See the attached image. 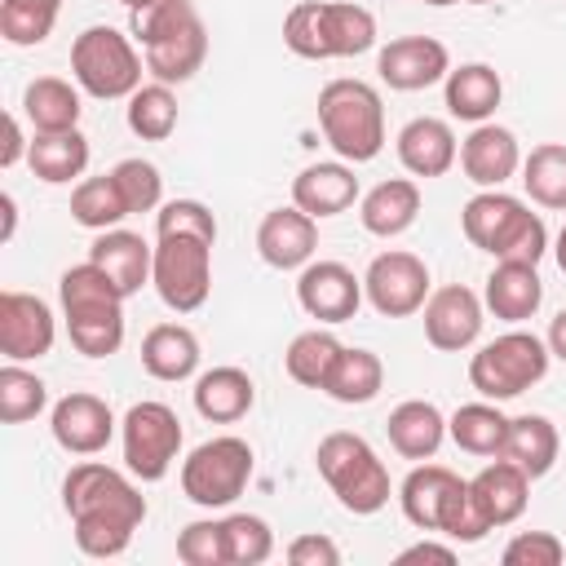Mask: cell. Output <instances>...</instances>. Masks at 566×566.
Returning <instances> with one entry per match:
<instances>
[{
    "mask_svg": "<svg viewBox=\"0 0 566 566\" xmlns=\"http://www.w3.org/2000/svg\"><path fill=\"white\" fill-rule=\"evenodd\" d=\"M177 557H181L186 566H230V562H226V526L212 522V517L181 526V535H177Z\"/></svg>",
    "mask_w": 566,
    "mask_h": 566,
    "instance_id": "f6af8a7d",
    "label": "cell"
},
{
    "mask_svg": "<svg viewBox=\"0 0 566 566\" xmlns=\"http://www.w3.org/2000/svg\"><path fill=\"white\" fill-rule=\"evenodd\" d=\"M128 128L142 137V142H164L172 137L177 128V97H172V84H142L133 97H128Z\"/></svg>",
    "mask_w": 566,
    "mask_h": 566,
    "instance_id": "ab89813d",
    "label": "cell"
},
{
    "mask_svg": "<svg viewBox=\"0 0 566 566\" xmlns=\"http://www.w3.org/2000/svg\"><path fill=\"white\" fill-rule=\"evenodd\" d=\"M464 4H486V0H464Z\"/></svg>",
    "mask_w": 566,
    "mask_h": 566,
    "instance_id": "6f0895ef",
    "label": "cell"
},
{
    "mask_svg": "<svg viewBox=\"0 0 566 566\" xmlns=\"http://www.w3.org/2000/svg\"><path fill=\"white\" fill-rule=\"evenodd\" d=\"M544 340H548V354L566 363V310H562V314L548 323V336H544Z\"/></svg>",
    "mask_w": 566,
    "mask_h": 566,
    "instance_id": "816d5d0a",
    "label": "cell"
},
{
    "mask_svg": "<svg viewBox=\"0 0 566 566\" xmlns=\"http://www.w3.org/2000/svg\"><path fill=\"white\" fill-rule=\"evenodd\" d=\"M358 199V177L349 164L340 159H318V164H305L296 177H292V203L301 212H310L314 221L323 217H340L345 208H354Z\"/></svg>",
    "mask_w": 566,
    "mask_h": 566,
    "instance_id": "7402d4cb",
    "label": "cell"
},
{
    "mask_svg": "<svg viewBox=\"0 0 566 566\" xmlns=\"http://www.w3.org/2000/svg\"><path fill=\"white\" fill-rule=\"evenodd\" d=\"M199 358V336L186 323H159L142 336V367L155 380H190Z\"/></svg>",
    "mask_w": 566,
    "mask_h": 566,
    "instance_id": "f546056e",
    "label": "cell"
},
{
    "mask_svg": "<svg viewBox=\"0 0 566 566\" xmlns=\"http://www.w3.org/2000/svg\"><path fill=\"white\" fill-rule=\"evenodd\" d=\"M80 111H84L80 93L57 75H40L22 93V115L31 119L35 133H71V128H80Z\"/></svg>",
    "mask_w": 566,
    "mask_h": 566,
    "instance_id": "d6a6232c",
    "label": "cell"
},
{
    "mask_svg": "<svg viewBox=\"0 0 566 566\" xmlns=\"http://www.w3.org/2000/svg\"><path fill=\"white\" fill-rule=\"evenodd\" d=\"M504 566H562L566 562V548L553 531H522L504 544L500 553Z\"/></svg>",
    "mask_w": 566,
    "mask_h": 566,
    "instance_id": "7dc6e473",
    "label": "cell"
},
{
    "mask_svg": "<svg viewBox=\"0 0 566 566\" xmlns=\"http://www.w3.org/2000/svg\"><path fill=\"white\" fill-rule=\"evenodd\" d=\"M398 562H442V566H451V562H455V548H451V544H433V539H420V544L402 548V553H398Z\"/></svg>",
    "mask_w": 566,
    "mask_h": 566,
    "instance_id": "f907efd6",
    "label": "cell"
},
{
    "mask_svg": "<svg viewBox=\"0 0 566 566\" xmlns=\"http://www.w3.org/2000/svg\"><path fill=\"white\" fill-rule=\"evenodd\" d=\"M283 44L296 57H358L376 44V18L354 0H296L283 18Z\"/></svg>",
    "mask_w": 566,
    "mask_h": 566,
    "instance_id": "277c9868",
    "label": "cell"
},
{
    "mask_svg": "<svg viewBox=\"0 0 566 566\" xmlns=\"http://www.w3.org/2000/svg\"><path fill=\"white\" fill-rule=\"evenodd\" d=\"M557 451H562V438H557V424L548 416H513L509 420L504 460H513L531 482L557 464Z\"/></svg>",
    "mask_w": 566,
    "mask_h": 566,
    "instance_id": "1f68e13d",
    "label": "cell"
},
{
    "mask_svg": "<svg viewBox=\"0 0 566 566\" xmlns=\"http://www.w3.org/2000/svg\"><path fill=\"white\" fill-rule=\"evenodd\" d=\"M62 509L71 513L84 557H119L146 522V495L111 464L84 460L62 478Z\"/></svg>",
    "mask_w": 566,
    "mask_h": 566,
    "instance_id": "6da1fadb",
    "label": "cell"
},
{
    "mask_svg": "<svg viewBox=\"0 0 566 566\" xmlns=\"http://www.w3.org/2000/svg\"><path fill=\"white\" fill-rule=\"evenodd\" d=\"M57 13H62V0H0V35L18 49L44 44L53 35Z\"/></svg>",
    "mask_w": 566,
    "mask_h": 566,
    "instance_id": "60d3db41",
    "label": "cell"
},
{
    "mask_svg": "<svg viewBox=\"0 0 566 566\" xmlns=\"http://www.w3.org/2000/svg\"><path fill=\"white\" fill-rule=\"evenodd\" d=\"M442 84H447V111L464 124H486L504 97V84H500L495 66H486V62L451 66Z\"/></svg>",
    "mask_w": 566,
    "mask_h": 566,
    "instance_id": "4dcf8cb0",
    "label": "cell"
},
{
    "mask_svg": "<svg viewBox=\"0 0 566 566\" xmlns=\"http://www.w3.org/2000/svg\"><path fill=\"white\" fill-rule=\"evenodd\" d=\"M402 513L420 531H442L455 544H478L491 526L478 517L469 500V482L451 473L447 464H416L398 486Z\"/></svg>",
    "mask_w": 566,
    "mask_h": 566,
    "instance_id": "8992f818",
    "label": "cell"
},
{
    "mask_svg": "<svg viewBox=\"0 0 566 566\" xmlns=\"http://www.w3.org/2000/svg\"><path fill=\"white\" fill-rule=\"evenodd\" d=\"M49 429H53V442L62 451H71V455H97L115 438V416H111V407L97 394L75 389V394H66V398L53 402Z\"/></svg>",
    "mask_w": 566,
    "mask_h": 566,
    "instance_id": "d6986e66",
    "label": "cell"
},
{
    "mask_svg": "<svg viewBox=\"0 0 566 566\" xmlns=\"http://www.w3.org/2000/svg\"><path fill=\"white\" fill-rule=\"evenodd\" d=\"M57 323L35 292H0V354L9 363H31L53 349Z\"/></svg>",
    "mask_w": 566,
    "mask_h": 566,
    "instance_id": "9a60e30c",
    "label": "cell"
},
{
    "mask_svg": "<svg viewBox=\"0 0 566 566\" xmlns=\"http://www.w3.org/2000/svg\"><path fill=\"white\" fill-rule=\"evenodd\" d=\"M447 71H451V53L433 35H398L376 53V75L398 93L429 88L447 80Z\"/></svg>",
    "mask_w": 566,
    "mask_h": 566,
    "instance_id": "2e32d148",
    "label": "cell"
},
{
    "mask_svg": "<svg viewBox=\"0 0 566 566\" xmlns=\"http://www.w3.org/2000/svg\"><path fill=\"white\" fill-rule=\"evenodd\" d=\"M314 464L332 486V495L340 500V509L367 517L389 504V469L363 433H345V429L327 433L314 451Z\"/></svg>",
    "mask_w": 566,
    "mask_h": 566,
    "instance_id": "ba28073f",
    "label": "cell"
},
{
    "mask_svg": "<svg viewBox=\"0 0 566 566\" xmlns=\"http://www.w3.org/2000/svg\"><path fill=\"white\" fill-rule=\"evenodd\" d=\"M142 53L133 49V40L106 22L84 27L71 44V75L88 97L115 102V97H133L142 88Z\"/></svg>",
    "mask_w": 566,
    "mask_h": 566,
    "instance_id": "9c48e42d",
    "label": "cell"
},
{
    "mask_svg": "<svg viewBox=\"0 0 566 566\" xmlns=\"http://www.w3.org/2000/svg\"><path fill=\"white\" fill-rule=\"evenodd\" d=\"M318 128L345 164H367L385 146V106L367 80H327L318 93Z\"/></svg>",
    "mask_w": 566,
    "mask_h": 566,
    "instance_id": "52a82bcc",
    "label": "cell"
},
{
    "mask_svg": "<svg viewBox=\"0 0 566 566\" xmlns=\"http://www.w3.org/2000/svg\"><path fill=\"white\" fill-rule=\"evenodd\" d=\"M22 155H31V142L22 137L18 115H4V146H0V168H13Z\"/></svg>",
    "mask_w": 566,
    "mask_h": 566,
    "instance_id": "681fc988",
    "label": "cell"
},
{
    "mask_svg": "<svg viewBox=\"0 0 566 566\" xmlns=\"http://www.w3.org/2000/svg\"><path fill=\"white\" fill-rule=\"evenodd\" d=\"M150 283L177 314H195L212 292V243L199 234H159Z\"/></svg>",
    "mask_w": 566,
    "mask_h": 566,
    "instance_id": "7c38bea8",
    "label": "cell"
},
{
    "mask_svg": "<svg viewBox=\"0 0 566 566\" xmlns=\"http://www.w3.org/2000/svg\"><path fill=\"white\" fill-rule=\"evenodd\" d=\"M57 296H62V314H66V332L71 345L84 358H111L124 345V292L111 283V274L93 261L71 265L57 279Z\"/></svg>",
    "mask_w": 566,
    "mask_h": 566,
    "instance_id": "7a4b0ae2",
    "label": "cell"
},
{
    "mask_svg": "<svg viewBox=\"0 0 566 566\" xmlns=\"http://www.w3.org/2000/svg\"><path fill=\"white\" fill-rule=\"evenodd\" d=\"M226 526V562L230 566H261L274 553V531L256 513H230L221 517Z\"/></svg>",
    "mask_w": 566,
    "mask_h": 566,
    "instance_id": "7bdbcfd3",
    "label": "cell"
},
{
    "mask_svg": "<svg viewBox=\"0 0 566 566\" xmlns=\"http://www.w3.org/2000/svg\"><path fill=\"white\" fill-rule=\"evenodd\" d=\"M340 354H345V345H340L332 332L310 327V332L292 336V345H287V354H283V367H287V376H292L296 385H305V389H323Z\"/></svg>",
    "mask_w": 566,
    "mask_h": 566,
    "instance_id": "8d00e7d4",
    "label": "cell"
},
{
    "mask_svg": "<svg viewBox=\"0 0 566 566\" xmlns=\"http://www.w3.org/2000/svg\"><path fill=\"white\" fill-rule=\"evenodd\" d=\"M469 500H473L478 517H482L491 531H495V526H509V522H517V517L526 513L531 478H526L513 460L495 455L482 473H473V478H469Z\"/></svg>",
    "mask_w": 566,
    "mask_h": 566,
    "instance_id": "44dd1931",
    "label": "cell"
},
{
    "mask_svg": "<svg viewBox=\"0 0 566 566\" xmlns=\"http://www.w3.org/2000/svg\"><path fill=\"white\" fill-rule=\"evenodd\" d=\"M548 340H539L535 332H504L495 340H486L473 358H469V385L491 398V402H504V398H517L526 394L531 385H539L548 376Z\"/></svg>",
    "mask_w": 566,
    "mask_h": 566,
    "instance_id": "30bf717a",
    "label": "cell"
},
{
    "mask_svg": "<svg viewBox=\"0 0 566 566\" xmlns=\"http://www.w3.org/2000/svg\"><path fill=\"white\" fill-rule=\"evenodd\" d=\"M380 385H385V363H380V354H371V349H349V345H345V354L336 358V367H332L323 394L336 398V402H345V407H358V402H371V398L380 394Z\"/></svg>",
    "mask_w": 566,
    "mask_h": 566,
    "instance_id": "d590c367",
    "label": "cell"
},
{
    "mask_svg": "<svg viewBox=\"0 0 566 566\" xmlns=\"http://www.w3.org/2000/svg\"><path fill=\"white\" fill-rule=\"evenodd\" d=\"M553 256H557V270L566 274V226L557 230V243H553Z\"/></svg>",
    "mask_w": 566,
    "mask_h": 566,
    "instance_id": "db71d44e",
    "label": "cell"
},
{
    "mask_svg": "<svg viewBox=\"0 0 566 566\" xmlns=\"http://www.w3.org/2000/svg\"><path fill=\"white\" fill-rule=\"evenodd\" d=\"M460 226H464V239L473 248L491 252L495 261H531V265H539V256L548 252L544 217L531 212L522 199H513L504 190H478L460 208Z\"/></svg>",
    "mask_w": 566,
    "mask_h": 566,
    "instance_id": "5b68a950",
    "label": "cell"
},
{
    "mask_svg": "<svg viewBox=\"0 0 566 566\" xmlns=\"http://www.w3.org/2000/svg\"><path fill=\"white\" fill-rule=\"evenodd\" d=\"M482 336V301L464 283H447L424 301V340L442 354H460Z\"/></svg>",
    "mask_w": 566,
    "mask_h": 566,
    "instance_id": "ac0fdd59",
    "label": "cell"
},
{
    "mask_svg": "<svg viewBox=\"0 0 566 566\" xmlns=\"http://www.w3.org/2000/svg\"><path fill=\"white\" fill-rule=\"evenodd\" d=\"M460 168L473 186L482 190H500L517 168H522V150L517 137L500 124H473V133L460 146Z\"/></svg>",
    "mask_w": 566,
    "mask_h": 566,
    "instance_id": "603a6c76",
    "label": "cell"
},
{
    "mask_svg": "<svg viewBox=\"0 0 566 566\" xmlns=\"http://www.w3.org/2000/svg\"><path fill=\"white\" fill-rule=\"evenodd\" d=\"M0 208H4V230H0V239H13V221H18V208H13V195H0Z\"/></svg>",
    "mask_w": 566,
    "mask_h": 566,
    "instance_id": "f5cc1de1",
    "label": "cell"
},
{
    "mask_svg": "<svg viewBox=\"0 0 566 566\" xmlns=\"http://www.w3.org/2000/svg\"><path fill=\"white\" fill-rule=\"evenodd\" d=\"M71 217H75V226H84V230H115V226H119L124 217H133V212H128V203H124L115 177L102 172V177H84V181L71 190Z\"/></svg>",
    "mask_w": 566,
    "mask_h": 566,
    "instance_id": "f35d334b",
    "label": "cell"
},
{
    "mask_svg": "<svg viewBox=\"0 0 566 566\" xmlns=\"http://www.w3.org/2000/svg\"><path fill=\"white\" fill-rule=\"evenodd\" d=\"M49 402V389L35 371H27L22 363H9L0 367V420L4 424H22V420H35Z\"/></svg>",
    "mask_w": 566,
    "mask_h": 566,
    "instance_id": "b9f144b4",
    "label": "cell"
},
{
    "mask_svg": "<svg viewBox=\"0 0 566 566\" xmlns=\"http://www.w3.org/2000/svg\"><path fill=\"white\" fill-rule=\"evenodd\" d=\"M155 234H199L217 243V217L199 199H168L155 212Z\"/></svg>",
    "mask_w": 566,
    "mask_h": 566,
    "instance_id": "bcb514c9",
    "label": "cell"
},
{
    "mask_svg": "<svg viewBox=\"0 0 566 566\" xmlns=\"http://www.w3.org/2000/svg\"><path fill=\"white\" fill-rule=\"evenodd\" d=\"M385 429H389V447L402 460H433V451L447 438V416L424 398H407L389 411Z\"/></svg>",
    "mask_w": 566,
    "mask_h": 566,
    "instance_id": "f1b7e54d",
    "label": "cell"
},
{
    "mask_svg": "<svg viewBox=\"0 0 566 566\" xmlns=\"http://www.w3.org/2000/svg\"><path fill=\"white\" fill-rule=\"evenodd\" d=\"M111 177H115V186H119L128 212H150V208H159V199H164V177H159L155 164H146V159H119V164L111 168Z\"/></svg>",
    "mask_w": 566,
    "mask_h": 566,
    "instance_id": "ee69618b",
    "label": "cell"
},
{
    "mask_svg": "<svg viewBox=\"0 0 566 566\" xmlns=\"http://www.w3.org/2000/svg\"><path fill=\"white\" fill-rule=\"evenodd\" d=\"M256 252L274 270H305L318 252V221L310 212H301L296 203L274 208L256 226Z\"/></svg>",
    "mask_w": 566,
    "mask_h": 566,
    "instance_id": "ffe728a7",
    "label": "cell"
},
{
    "mask_svg": "<svg viewBox=\"0 0 566 566\" xmlns=\"http://www.w3.org/2000/svg\"><path fill=\"white\" fill-rule=\"evenodd\" d=\"M420 217V186L411 177H389L380 186H371L358 203V221L367 234H380V239H394L402 230H411Z\"/></svg>",
    "mask_w": 566,
    "mask_h": 566,
    "instance_id": "4316f807",
    "label": "cell"
},
{
    "mask_svg": "<svg viewBox=\"0 0 566 566\" xmlns=\"http://www.w3.org/2000/svg\"><path fill=\"white\" fill-rule=\"evenodd\" d=\"M31 172L49 186H62V181H75L84 168H88V137L80 128L71 133H35L31 137V155H27Z\"/></svg>",
    "mask_w": 566,
    "mask_h": 566,
    "instance_id": "836d02e7",
    "label": "cell"
},
{
    "mask_svg": "<svg viewBox=\"0 0 566 566\" xmlns=\"http://www.w3.org/2000/svg\"><path fill=\"white\" fill-rule=\"evenodd\" d=\"M119 438H124V464L133 478L142 482H159L168 478V469L181 455V420L168 402H133L119 420Z\"/></svg>",
    "mask_w": 566,
    "mask_h": 566,
    "instance_id": "4fadbf2b",
    "label": "cell"
},
{
    "mask_svg": "<svg viewBox=\"0 0 566 566\" xmlns=\"http://www.w3.org/2000/svg\"><path fill=\"white\" fill-rule=\"evenodd\" d=\"M482 301L500 323H526L544 305V279L531 261H495Z\"/></svg>",
    "mask_w": 566,
    "mask_h": 566,
    "instance_id": "cb8c5ba5",
    "label": "cell"
},
{
    "mask_svg": "<svg viewBox=\"0 0 566 566\" xmlns=\"http://www.w3.org/2000/svg\"><path fill=\"white\" fill-rule=\"evenodd\" d=\"M128 13H137V9H146V4H155V0H119Z\"/></svg>",
    "mask_w": 566,
    "mask_h": 566,
    "instance_id": "11a10c76",
    "label": "cell"
},
{
    "mask_svg": "<svg viewBox=\"0 0 566 566\" xmlns=\"http://www.w3.org/2000/svg\"><path fill=\"white\" fill-rule=\"evenodd\" d=\"M447 438L469 451V455H504V438H509V416L486 398V402H464L455 407V416L447 420Z\"/></svg>",
    "mask_w": 566,
    "mask_h": 566,
    "instance_id": "e575fe53",
    "label": "cell"
},
{
    "mask_svg": "<svg viewBox=\"0 0 566 566\" xmlns=\"http://www.w3.org/2000/svg\"><path fill=\"white\" fill-rule=\"evenodd\" d=\"M363 296L371 301L376 314L407 318V314L424 310V301H429V265L402 248L380 252V256H371V265L363 274Z\"/></svg>",
    "mask_w": 566,
    "mask_h": 566,
    "instance_id": "5bb4252c",
    "label": "cell"
},
{
    "mask_svg": "<svg viewBox=\"0 0 566 566\" xmlns=\"http://www.w3.org/2000/svg\"><path fill=\"white\" fill-rule=\"evenodd\" d=\"M88 261L102 265V270L111 274V283H115L124 296H133V292H142V287L150 283L155 248H150L142 234L115 226V230H97V239H93V248H88Z\"/></svg>",
    "mask_w": 566,
    "mask_h": 566,
    "instance_id": "d4e9b609",
    "label": "cell"
},
{
    "mask_svg": "<svg viewBox=\"0 0 566 566\" xmlns=\"http://www.w3.org/2000/svg\"><path fill=\"white\" fill-rule=\"evenodd\" d=\"M398 159L411 177H442L455 159H460V146H455V133L447 119H433V115H416L402 124L398 133Z\"/></svg>",
    "mask_w": 566,
    "mask_h": 566,
    "instance_id": "484cf974",
    "label": "cell"
},
{
    "mask_svg": "<svg viewBox=\"0 0 566 566\" xmlns=\"http://www.w3.org/2000/svg\"><path fill=\"white\" fill-rule=\"evenodd\" d=\"M287 562L292 566H340V548L327 535H296L287 544Z\"/></svg>",
    "mask_w": 566,
    "mask_h": 566,
    "instance_id": "c3c4849f",
    "label": "cell"
},
{
    "mask_svg": "<svg viewBox=\"0 0 566 566\" xmlns=\"http://www.w3.org/2000/svg\"><path fill=\"white\" fill-rule=\"evenodd\" d=\"M252 447L234 433L208 438L199 442L186 460H181V491L186 500H195L199 509H226L234 504L248 482H252Z\"/></svg>",
    "mask_w": 566,
    "mask_h": 566,
    "instance_id": "8fae6325",
    "label": "cell"
},
{
    "mask_svg": "<svg viewBox=\"0 0 566 566\" xmlns=\"http://www.w3.org/2000/svg\"><path fill=\"white\" fill-rule=\"evenodd\" d=\"M522 186L531 195V203L548 208V212H566V146L562 142H544L522 159Z\"/></svg>",
    "mask_w": 566,
    "mask_h": 566,
    "instance_id": "74e56055",
    "label": "cell"
},
{
    "mask_svg": "<svg viewBox=\"0 0 566 566\" xmlns=\"http://www.w3.org/2000/svg\"><path fill=\"white\" fill-rule=\"evenodd\" d=\"M420 4H455V0H420Z\"/></svg>",
    "mask_w": 566,
    "mask_h": 566,
    "instance_id": "9f6ffc18",
    "label": "cell"
},
{
    "mask_svg": "<svg viewBox=\"0 0 566 566\" xmlns=\"http://www.w3.org/2000/svg\"><path fill=\"white\" fill-rule=\"evenodd\" d=\"M296 301L318 323H349L363 305V279L340 261H310L296 279Z\"/></svg>",
    "mask_w": 566,
    "mask_h": 566,
    "instance_id": "e0dca14e",
    "label": "cell"
},
{
    "mask_svg": "<svg viewBox=\"0 0 566 566\" xmlns=\"http://www.w3.org/2000/svg\"><path fill=\"white\" fill-rule=\"evenodd\" d=\"M190 394H195V411L212 424H234L256 402V385L243 367H208Z\"/></svg>",
    "mask_w": 566,
    "mask_h": 566,
    "instance_id": "83f0119b",
    "label": "cell"
},
{
    "mask_svg": "<svg viewBox=\"0 0 566 566\" xmlns=\"http://www.w3.org/2000/svg\"><path fill=\"white\" fill-rule=\"evenodd\" d=\"M133 35L146 53V71L159 84H186L208 57V31L190 0H155L137 9Z\"/></svg>",
    "mask_w": 566,
    "mask_h": 566,
    "instance_id": "3957f363",
    "label": "cell"
}]
</instances>
